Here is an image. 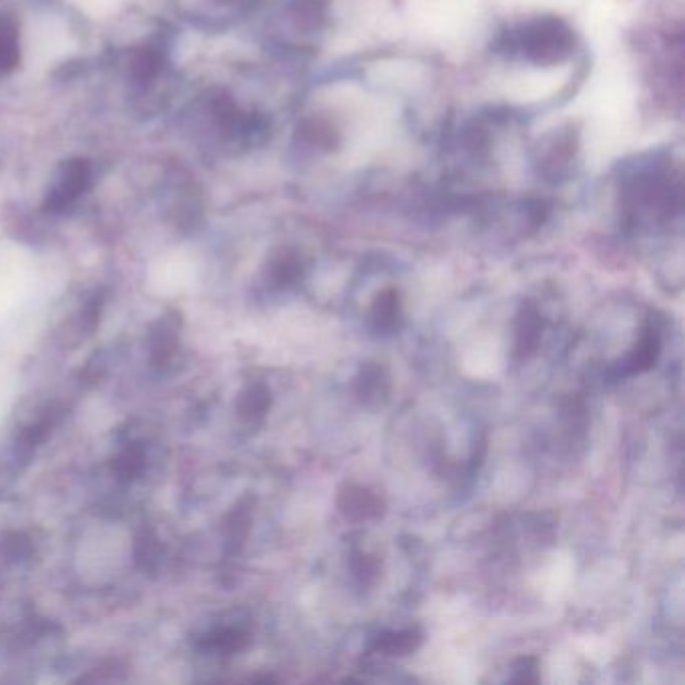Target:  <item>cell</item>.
I'll use <instances>...</instances> for the list:
<instances>
[{
	"mask_svg": "<svg viewBox=\"0 0 685 685\" xmlns=\"http://www.w3.org/2000/svg\"><path fill=\"white\" fill-rule=\"evenodd\" d=\"M621 201L633 221L669 219L679 213L681 185L671 165L657 157L635 163L621 179Z\"/></svg>",
	"mask_w": 685,
	"mask_h": 685,
	"instance_id": "cell-1",
	"label": "cell"
},
{
	"mask_svg": "<svg viewBox=\"0 0 685 685\" xmlns=\"http://www.w3.org/2000/svg\"><path fill=\"white\" fill-rule=\"evenodd\" d=\"M497 45L509 57L537 67H553L573 55L575 33L559 17H537L509 29Z\"/></svg>",
	"mask_w": 685,
	"mask_h": 685,
	"instance_id": "cell-2",
	"label": "cell"
},
{
	"mask_svg": "<svg viewBox=\"0 0 685 685\" xmlns=\"http://www.w3.org/2000/svg\"><path fill=\"white\" fill-rule=\"evenodd\" d=\"M575 151H577V143L571 131L553 135L547 147H541V159H539L541 171L551 179L567 175L571 171V163L575 161Z\"/></svg>",
	"mask_w": 685,
	"mask_h": 685,
	"instance_id": "cell-3",
	"label": "cell"
},
{
	"mask_svg": "<svg viewBox=\"0 0 685 685\" xmlns=\"http://www.w3.org/2000/svg\"><path fill=\"white\" fill-rule=\"evenodd\" d=\"M91 183V167L87 161H71L63 167V173L49 195V205L61 209L77 199Z\"/></svg>",
	"mask_w": 685,
	"mask_h": 685,
	"instance_id": "cell-4",
	"label": "cell"
},
{
	"mask_svg": "<svg viewBox=\"0 0 685 685\" xmlns=\"http://www.w3.org/2000/svg\"><path fill=\"white\" fill-rule=\"evenodd\" d=\"M179 316L167 314L159 318L149 334V348H151V362L155 366H163L175 354L177 348V334H179Z\"/></svg>",
	"mask_w": 685,
	"mask_h": 685,
	"instance_id": "cell-5",
	"label": "cell"
},
{
	"mask_svg": "<svg viewBox=\"0 0 685 685\" xmlns=\"http://www.w3.org/2000/svg\"><path fill=\"white\" fill-rule=\"evenodd\" d=\"M340 509L352 519H372L380 515V499L362 487H348L340 495Z\"/></svg>",
	"mask_w": 685,
	"mask_h": 685,
	"instance_id": "cell-6",
	"label": "cell"
},
{
	"mask_svg": "<svg viewBox=\"0 0 685 685\" xmlns=\"http://www.w3.org/2000/svg\"><path fill=\"white\" fill-rule=\"evenodd\" d=\"M59 416H61V408L57 406H49L45 410V414H41L37 418V422H33L31 426H27L23 432H21V438H19V444L17 448L23 452V454H31L53 430V426L59 422Z\"/></svg>",
	"mask_w": 685,
	"mask_h": 685,
	"instance_id": "cell-7",
	"label": "cell"
},
{
	"mask_svg": "<svg viewBox=\"0 0 685 685\" xmlns=\"http://www.w3.org/2000/svg\"><path fill=\"white\" fill-rule=\"evenodd\" d=\"M372 316L378 330H384V332L398 330L402 322V306H400L398 294L394 290L382 292L374 302Z\"/></svg>",
	"mask_w": 685,
	"mask_h": 685,
	"instance_id": "cell-8",
	"label": "cell"
},
{
	"mask_svg": "<svg viewBox=\"0 0 685 685\" xmlns=\"http://www.w3.org/2000/svg\"><path fill=\"white\" fill-rule=\"evenodd\" d=\"M541 340V320L535 308H525L517 326V352L519 356H531Z\"/></svg>",
	"mask_w": 685,
	"mask_h": 685,
	"instance_id": "cell-9",
	"label": "cell"
},
{
	"mask_svg": "<svg viewBox=\"0 0 685 685\" xmlns=\"http://www.w3.org/2000/svg\"><path fill=\"white\" fill-rule=\"evenodd\" d=\"M270 402V390L264 384H252L242 392L238 400L240 416L244 420H260L268 412Z\"/></svg>",
	"mask_w": 685,
	"mask_h": 685,
	"instance_id": "cell-10",
	"label": "cell"
},
{
	"mask_svg": "<svg viewBox=\"0 0 685 685\" xmlns=\"http://www.w3.org/2000/svg\"><path fill=\"white\" fill-rule=\"evenodd\" d=\"M659 356V336L655 334V330H649L641 342L635 346L633 354L629 356L627 364H625V370L629 374H639V372H645L649 370L655 360Z\"/></svg>",
	"mask_w": 685,
	"mask_h": 685,
	"instance_id": "cell-11",
	"label": "cell"
},
{
	"mask_svg": "<svg viewBox=\"0 0 685 685\" xmlns=\"http://www.w3.org/2000/svg\"><path fill=\"white\" fill-rule=\"evenodd\" d=\"M420 645V633L416 629L396 631V633H384L376 641V649L386 655H406L412 653Z\"/></svg>",
	"mask_w": 685,
	"mask_h": 685,
	"instance_id": "cell-12",
	"label": "cell"
},
{
	"mask_svg": "<svg viewBox=\"0 0 685 685\" xmlns=\"http://www.w3.org/2000/svg\"><path fill=\"white\" fill-rule=\"evenodd\" d=\"M19 61L17 29L11 21H0V71H9Z\"/></svg>",
	"mask_w": 685,
	"mask_h": 685,
	"instance_id": "cell-13",
	"label": "cell"
},
{
	"mask_svg": "<svg viewBox=\"0 0 685 685\" xmlns=\"http://www.w3.org/2000/svg\"><path fill=\"white\" fill-rule=\"evenodd\" d=\"M302 278V262L296 254H282L274 264H272V280L276 286L284 288Z\"/></svg>",
	"mask_w": 685,
	"mask_h": 685,
	"instance_id": "cell-14",
	"label": "cell"
},
{
	"mask_svg": "<svg viewBox=\"0 0 685 685\" xmlns=\"http://www.w3.org/2000/svg\"><path fill=\"white\" fill-rule=\"evenodd\" d=\"M248 637L244 631L234 629V627H225L215 631L213 635H209V639L205 641L209 647L219 649V651H238L246 645Z\"/></svg>",
	"mask_w": 685,
	"mask_h": 685,
	"instance_id": "cell-15",
	"label": "cell"
},
{
	"mask_svg": "<svg viewBox=\"0 0 685 685\" xmlns=\"http://www.w3.org/2000/svg\"><path fill=\"white\" fill-rule=\"evenodd\" d=\"M143 469V454L137 446H129L119 454V459L115 461V471L121 479H135Z\"/></svg>",
	"mask_w": 685,
	"mask_h": 685,
	"instance_id": "cell-16",
	"label": "cell"
},
{
	"mask_svg": "<svg viewBox=\"0 0 685 685\" xmlns=\"http://www.w3.org/2000/svg\"><path fill=\"white\" fill-rule=\"evenodd\" d=\"M0 551L7 555V559L23 561L33 553V543L23 533H9L5 535L3 541H0Z\"/></svg>",
	"mask_w": 685,
	"mask_h": 685,
	"instance_id": "cell-17",
	"label": "cell"
},
{
	"mask_svg": "<svg viewBox=\"0 0 685 685\" xmlns=\"http://www.w3.org/2000/svg\"><path fill=\"white\" fill-rule=\"evenodd\" d=\"M161 555V547L157 543V539L149 533H145L139 543H137V561L141 563L143 569H153L159 561Z\"/></svg>",
	"mask_w": 685,
	"mask_h": 685,
	"instance_id": "cell-18",
	"label": "cell"
},
{
	"mask_svg": "<svg viewBox=\"0 0 685 685\" xmlns=\"http://www.w3.org/2000/svg\"><path fill=\"white\" fill-rule=\"evenodd\" d=\"M248 525H250L248 509H236L230 515V525H227V537H230V543H242L246 537Z\"/></svg>",
	"mask_w": 685,
	"mask_h": 685,
	"instance_id": "cell-19",
	"label": "cell"
}]
</instances>
